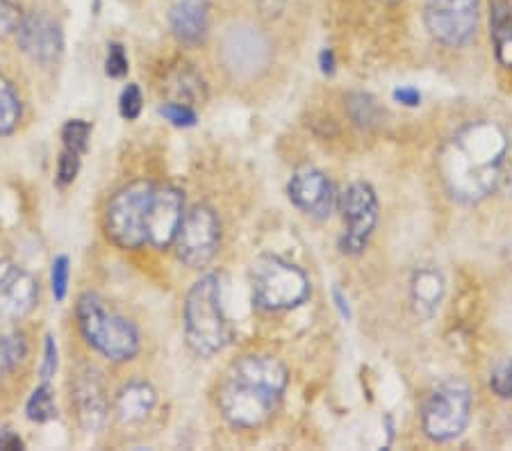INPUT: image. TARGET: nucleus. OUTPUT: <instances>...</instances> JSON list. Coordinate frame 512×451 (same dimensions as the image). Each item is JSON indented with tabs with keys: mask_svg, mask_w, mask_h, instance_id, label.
Here are the masks:
<instances>
[{
	"mask_svg": "<svg viewBox=\"0 0 512 451\" xmlns=\"http://www.w3.org/2000/svg\"><path fill=\"white\" fill-rule=\"evenodd\" d=\"M424 21L444 46H465L478 28V0H426Z\"/></svg>",
	"mask_w": 512,
	"mask_h": 451,
	"instance_id": "6e6552de",
	"label": "nucleus"
},
{
	"mask_svg": "<svg viewBox=\"0 0 512 451\" xmlns=\"http://www.w3.org/2000/svg\"><path fill=\"white\" fill-rule=\"evenodd\" d=\"M39 285L30 272L12 260H0V322H19L32 313Z\"/></svg>",
	"mask_w": 512,
	"mask_h": 451,
	"instance_id": "9b49d317",
	"label": "nucleus"
},
{
	"mask_svg": "<svg viewBox=\"0 0 512 451\" xmlns=\"http://www.w3.org/2000/svg\"><path fill=\"white\" fill-rule=\"evenodd\" d=\"M173 244H176L178 258L187 267L201 269L208 265L219 249V219L214 210L208 205H196L189 210L180 221Z\"/></svg>",
	"mask_w": 512,
	"mask_h": 451,
	"instance_id": "1a4fd4ad",
	"label": "nucleus"
},
{
	"mask_svg": "<svg viewBox=\"0 0 512 451\" xmlns=\"http://www.w3.org/2000/svg\"><path fill=\"white\" fill-rule=\"evenodd\" d=\"M351 114L355 121L362 123V126H369V123H374L378 119V108L369 96L358 94L351 98Z\"/></svg>",
	"mask_w": 512,
	"mask_h": 451,
	"instance_id": "c85d7f7f",
	"label": "nucleus"
},
{
	"mask_svg": "<svg viewBox=\"0 0 512 451\" xmlns=\"http://www.w3.org/2000/svg\"><path fill=\"white\" fill-rule=\"evenodd\" d=\"M155 390L144 381H132L117 395V417L123 424L144 422L155 406Z\"/></svg>",
	"mask_w": 512,
	"mask_h": 451,
	"instance_id": "f3484780",
	"label": "nucleus"
},
{
	"mask_svg": "<svg viewBox=\"0 0 512 451\" xmlns=\"http://www.w3.org/2000/svg\"><path fill=\"white\" fill-rule=\"evenodd\" d=\"M185 217L183 194L173 187H153L146 215V242L155 249H167L176 240L180 221Z\"/></svg>",
	"mask_w": 512,
	"mask_h": 451,
	"instance_id": "ddd939ff",
	"label": "nucleus"
},
{
	"mask_svg": "<svg viewBox=\"0 0 512 451\" xmlns=\"http://www.w3.org/2000/svg\"><path fill=\"white\" fill-rule=\"evenodd\" d=\"M160 114L167 121H171L173 126H194L196 123V112L189 108L185 103H164L160 108Z\"/></svg>",
	"mask_w": 512,
	"mask_h": 451,
	"instance_id": "bb28decb",
	"label": "nucleus"
},
{
	"mask_svg": "<svg viewBox=\"0 0 512 451\" xmlns=\"http://www.w3.org/2000/svg\"><path fill=\"white\" fill-rule=\"evenodd\" d=\"M169 21L173 35L183 44H201L210 26V3L208 0H180L173 5Z\"/></svg>",
	"mask_w": 512,
	"mask_h": 451,
	"instance_id": "dca6fc26",
	"label": "nucleus"
},
{
	"mask_svg": "<svg viewBox=\"0 0 512 451\" xmlns=\"http://www.w3.org/2000/svg\"><path fill=\"white\" fill-rule=\"evenodd\" d=\"M394 98L403 105H408V108H415V105L421 103V94L417 92L415 87H399L394 92Z\"/></svg>",
	"mask_w": 512,
	"mask_h": 451,
	"instance_id": "473e14b6",
	"label": "nucleus"
},
{
	"mask_svg": "<svg viewBox=\"0 0 512 451\" xmlns=\"http://www.w3.org/2000/svg\"><path fill=\"white\" fill-rule=\"evenodd\" d=\"M69 276H71V262L66 256H57L53 260L51 269V290L57 301H64L66 290H69Z\"/></svg>",
	"mask_w": 512,
	"mask_h": 451,
	"instance_id": "b1692460",
	"label": "nucleus"
},
{
	"mask_svg": "<svg viewBox=\"0 0 512 451\" xmlns=\"http://www.w3.org/2000/svg\"><path fill=\"white\" fill-rule=\"evenodd\" d=\"M26 413H28V420L32 422H51L57 417V406H55V397H53V390L48 383H41L39 388L32 392L28 404H26Z\"/></svg>",
	"mask_w": 512,
	"mask_h": 451,
	"instance_id": "4be33fe9",
	"label": "nucleus"
},
{
	"mask_svg": "<svg viewBox=\"0 0 512 451\" xmlns=\"http://www.w3.org/2000/svg\"><path fill=\"white\" fill-rule=\"evenodd\" d=\"M73 404H76L82 429L87 433L101 429L107 415V397L101 376L92 369L82 372L73 383Z\"/></svg>",
	"mask_w": 512,
	"mask_h": 451,
	"instance_id": "2eb2a0df",
	"label": "nucleus"
},
{
	"mask_svg": "<svg viewBox=\"0 0 512 451\" xmlns=\"http://www.w3.org/2000/svg\"><path fill=\"white\" fill-rule=\"evenodd\" d=\"M469 410H472V395L465 383L451 381L440 385L424 406L421 424L426 436L437 442L458 438L469 422Z\"/></svg>",
	"mask_w": 512,
	"mask_h": 451,
	"instance_id": "0eeeda50",
	"label": "nucleus"
},
{
	"mask_svg": "<svg viewBox=\"0 0 512 451\" xmlns=\"http://www.w3.org/2000/svg\"><path fill=\"white\" fill-rule=\"evenodd\" d=\"M492 39L497 48V60L506 69H512V0H494Z\"/></svg>",
	"mask_w": 512,
	"mask_h": 451,
	"instance_id": "6ab92c4d",
	"label": "nucleus"
},
{
	"mask_svg": "<svg viewBox=\"0 0 512 451\" xmlns=\"http://www.w3.org/2000/svg\"><path fill=\"white\" fill-rule=\"evenodd\" d=\"M342 212L346 221L342 251L358 256L365 251L378 221V201L374 190L367 183H353L342 196Z\"/></svg>",
	"mask_w": 512,
	"mask_h": 451,
	"instance_id": "9d476101",
	"label": "nucleus"
},
{
	"mask_svg": "<svg viewBox=\"0 0 512 451\" xmlns=\"http://www.w3.org/2000/svg\"><path fill=\"white\" fill-rule=\"evenodd\" d=\"M508 139L492 121L469 123L444 146L440 174L453 199L478 203L497 190Z\"/></svg>",
	"mask_w": 512,
	"mask_h": 451,
	"instance_id": "f257e3e1",
	"label": "nucleus"
},
{
	"mask_svg": "<svg viewBox=\"0 0 512 451\" xmlns=\"http://www.w3.org/2000/svg\"><path fill=\"white\" fill-rule=\"evenodd\" d=\"M0 449H7V451H16V449H23V440L16 436L14 431L5 429L0 431Z\"/></svg>",
	"mask_w": 512,
	"mask_h": 451,
	"instance_id": "72a5a7b5",
	"label": "nucleus"
},
{
	"mask_svg": "<svg viewBox=\"0 0 512 451\" xmlns=\"http://www.w3.org/2000/svg\"><path fill=\"white\" fill-rule=\"evenodd\" d=\"M287 192L292 203L299 210H303L305 215L315 219H326L330 212H333L335 192L324 171L312 167L299 169L292 176V180H289Z\"/></svg>",
	"mask_w": 512,
	"mask_h": 451,
	"instance_id": "4468645a",
	"label": "nucleus"
},
{
	"mask_svg": "<svg viewBox=\"0 0 512 451\" xmlns=\"http://www.w3.org/2000/svg\"><path fill=\"white\" fill-rule=\"evenodd\" d=\"M251 292L262 310H289L310 297V281L296 265L264 256L251 267Z\"/></svg>",
	"mask_w": 512,
	"mask_h": 451,
	"instance_id": "39448f33",
	"label": "nucleus"
},
{
	"mask_svg": "<svg viewBox=\"0 0 512 451\" xmlns=\"http://www.w3.org/2000/svg\"><path fill=\"white\" fill-rule=\"evenodd\" d=\"M16 39H19L21 51L41 64L60 60L64 51V35L60 23L44 12L21 16L19 26H16Z\"/></svg>",
	"mask_w": 512,
	"mask_h": 451,
	"instance_id": "f8f14e48",
	"label": "nucleus"
},
{
	"mask_svg": "<svg viewBox=\"0 0 512 451\" xmlns=\"http://www.w3.org/2000/svg\"><path fill=\"white\" fill-rule=\"evenodd\" d=\"M319 64H321V71H324L326 76H330V73L335 71V55H333V51H330V48H324V51H321Z\"/></svg>",
	"mask_w": 512,
	"mask_h": 451,
	"instance_id": "c9c22d12",
	"label": "nucleus"
},
{
	"mask_svg": "<svg viewBox=\"0 0 512 451\" xmlns=\"http://www.w3.org/2000/svg\"><path fill=\"white\" fill-rule=\"evenodd\" d=\"M57 372V344L53 335H46V349H44V363H41V381L48 383Z\"/></svg>",
	"mask_w": 512,
	"mask_h": 451,
	"instance_id": "2f4dec72",
	"label": "nucleus"
},
{
	"mask_svg": "<svg viewBox=\"0 0 512 451\" xmlns=\"http://www.w3.org/2000/svg\"><path fill=\"white\" fill-rule=\"evenodd\" d=\"M490 385L501 399H512V360L497 365L490 376Z\"/></svg>",
	"mask_w": 512,
	"mask_h": 451,
	"instance_id": "cd10ccee",
	"label": "nucleus"
},
{
	"mask_svg": "<svg viewBox=\"0 0 512 451\" xmlns=\"http://www.w3.org/2000/svg\"><path fill=\"white\" fill-rule=\"evenodd\" d=\"M333 299H335L337 310H340V315L344 319H351V306H349V301H346V297L342 294L340 287H335V290H333Z\"/></svg>",
	"mask_w": 512,
	"mask_h": 451,
	"instance_id": "f704fd0d",
	"label": "nucleus"
},
{
	"mask_svg": "<svg viewBox=\"0 0 512 451\" xmlns=\"http://www.w3.org/2000/svg\"><path fill=\"white\" fill-rule=\"evenodd\" d=\"M76 317L82 335L98 354L114 360V363H126V360L137 356L139 333L135 324L107 310L96 294H82L76 306Z\"/></svg>",
	"mask_w": 512,
	"mask_h": 451,
	"instance_id": "20e7f679",
	"label": "nucleus"
},
{
	"mask_svg": "<svg viewBox=\"0 0 512 451\" xmlns=\"http://www.w3.org/2000/svg\"><path fill=\"white\" fill-rule=\"evenodd\" d=\"M80 171V155L69 149L60 153V160H57V183L60 185H71L76 180Z\"/></svg>",
	"mask_w": 512,
	"mask_h": 451,
	"instance_id": "a878e982",
	"label": "nucleus"
},
{
	"mask_svg": "<svg viewBox=\"0 0 512 451\" xmlns=\"http://www.w3.org/2000/svg\"><path fill=\"white\" fill-rule=\"evenodd\" d=\"M28 356V342L23 333L0 335V376L12 374Z\"/></svg>",
	"mask_w": 512,
	"mask_h": 451,
	"instance_id": "412c9836",
	"label": "nucleus"
},
{
	"mask_svg": "<svg viewBox=\"0 0 512 451\" xmlns=\"http://www.w3.org/2000/svg\"><path fill=\"white\" fill-rule=\"evenodd\" d=\"M185 338L196 356L210 358L230 342V326L221 306V287L214 274L196 281L185 301Z\"/></svg>",
	"mask_w": 512,
	"mask_h": 451,
	"instance_id": "7ed1b4c3",
	"label": "nucleus"
},
{
	"mask_svg": "<svg viewBox=\"0 0 512 451\" xmlns=\"http://www.w3.org/2000/svg\"><path fill=\"white\" fill-rule=\"evenodd\" d=\"M287 388V369L271 356H242L219 385V408L239 429H253L274 415Z\"/></svg>",
	"mask_w": 512,
	"mask_h": 451,
	"instance_id": "f03ea898",
	"label": "nucleus"
},
{
	"mask_svg": "<svg viewBox=\"0 0 512 451\" xmlns=\"http://www.w3.org/2000/svg\"><path fill=\"white\" fill-rule=\"evenodd\" d=\"M412 303L415 310L426 319L435 315V310L440 308V301L444 297V278L435 267H421L412 276Z\"/></svg>",
	"mask_w": 512,
	"mask_h": 451,
	"instance_id": "a211bd4d",
	"label": "nucleus"
},
{
	"mask_svg": "<svg viewBox=\"0 0 512 451\" xmlns=\"http://www.w3.org/2000/svg\"><path fill=\"white\" fill-rule=\"evenodd\" d=\"M105 73L110 78H123L128 73V57L121 44H110L105 60Z\"/></svg>",
	"mask_w": 512,
	"mask_h": 451,
	"instance_id": "c756f323",
	"label": "nucleus"
},
{
	"mask_svg": "<svg viewBox=\"0 0 512 451\" xmlns=\"http://www.w3.org/2000/svg\"><path fill=\"white\" fill-rule=\"evenodd\" d=\"M89 137H92V126L82 119H71L64 123L62 128V142L64 149H69L73 153H87L89 149Z\"/></svg>",
	"mask_w": 512,
	"mask_h": 451,
	"instance_id": "5701e85b",
	"label": "nucleus"
},
{
	"mask_svg": "<svg viewBox=\"0 0 512 451\" xmlns=\"http://www.w3.org/2000/svg\"><path fill=\"white\" fill-rule=\"evenodd\" d=\"M142 89L137 85H128L126 89L121 92L119 98V110H121V117L128 119V121H135L139 117V112H142Z\"/></svg>",
	"mask_w": 512,
	"mask_h": 451,
	"instance_id": "393cba45",
	"label": "nucleus"
},
{
	"mask_svg": "<svg viewBox=\"0 0 512 451\" xmlns=\"http://www.w3.org/2000/svg\"><path fill=\"white\" fill-rule=\"evenodd\" d=\"M153 187L151 183H132L107 203L105 233L119 249H139L146 244V215Z\"/></svg>",
	"mask_w": 512,
	"mask_h": 451,
	"instance_id": "423d86ee",
	"label": "nucleus"
},
{
	"mask_svg": "<svg viewBox=\"0 0 512 451\" xmlns=\"http://www.w3.org/2000/svg\"><path fill=\"white\" fill-rule=\"evenodd\" d=\"M21 98L16 94L14 85L0 76V135H12L21 121Z\"/></svg>",
	"mask_w": 512,
	"mask_h": 451,
	"instance_id": "aec40b11",
	"label": "nucleus"
},
{
	"mask_svg": "<svg viewBox=\"0 0 512 451\" xmlns=\"http://www.w3.org/2000/svg\"><path fill=\"white\" fill-rule=\"evenodd\" d=\"M21 21V12L14 0H0V39H5L16 30Z\"/></svg>",
	"mask_w": 512,
	"mask_h": 451,
	"instance_id": "7c9ffc66",
	"label": "nucleus"
}]
</instances>
